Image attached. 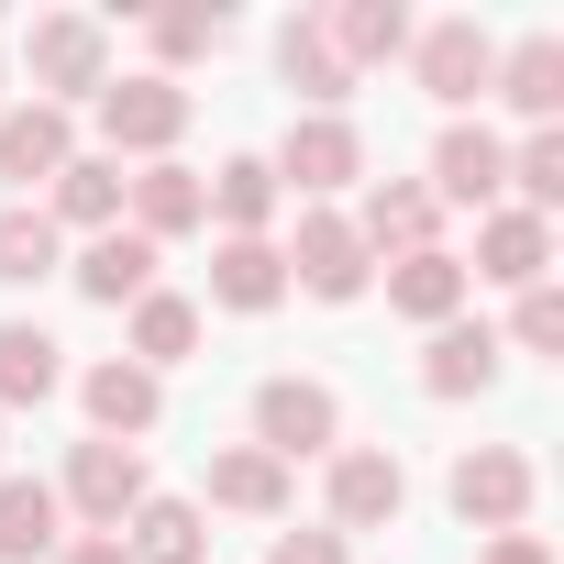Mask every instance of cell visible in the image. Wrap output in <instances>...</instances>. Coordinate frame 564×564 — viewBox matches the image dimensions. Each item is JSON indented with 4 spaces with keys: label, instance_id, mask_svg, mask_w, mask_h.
Returning a JSON list of instances; mask_svg holds the SVG:
<instances>
[{
    "label": "cell",
    "instance_id": "6da1fadb",
    "mask_svg": "<svg viewBox=\"0 0 564 564\" xmlns=\"http://www.w3.org/2000/svg\"><path fill=\"white\" fill-rule=\"evenodd\" d=\"M254 454L300 465V454H344V399L322 377H265L254 388Z\"/></svg>",
    "mask_w": 564,
    "mask_h": 564
},
{
    "label": "cell",
    "instance_id": "7a4b0ae2",
    "mask_svg": "<svg viewBox=\"0 0 564 564\" xmlns=\"http://www.w3.org/2000/svg\"><path fill=\"white\" fill-rule=\"evenodd\" d=\"M265 177H276V188H300V199L322 210L333 188H355V177H366V144H355V122H344V111H300L289 133H276Z\"/></svg>",
    "mask_w": 564,
    "mask_h": 564
},
{
    "label": "cell",
    "instance_id": "3957f363",
    "mask_svg": "<svg viewBox=\"0 0 564 564\" xmlns=\"http://www.w3.org/2000/svg\"><path fill=\"white\" fill-rule=\"evenodd\" d=\"M23 56H34L45 111H67V100H100V89H111V34H100L89 12H45V23L23 34Z\"/></svg>",
    "mask_w": 564,
    "mask_h": 564
},
{
    "label": "cell",
    "instance_id": "277c9868",
    "mask_svg": "<svg viewBox=\"0 0 564 564\" xmlns=\"http://www.w3.org/2000/svg\"><path fill=\"white\" fill-rule=\"evenodd\" d=\"M410 67H421V89H432L443 111H465V100H487V78H498V34H487L476 12L410 23Z\"/></svg>",
    "mask_w": 564,
    "mask_h": 564
},
{
    "label": "cell",
    "instance_id": "5b68a950",
    "mask_svg": "<svg viewBox=\"0 0 564 564\" xmlns=\"http://www.w3.org/2000/svg\"><path fill=\"white\" fill-rule=\"evenodd\" d=\"M276 254H289V289H311V300H333V311L377 289V254L355 243L344 210H300V243H276Z\"/></svg>",
    "mask_w": 564,
    "mask_h": 564
},
{
    "label": "cell",
    "instance_id": "8992f818",
    "mask_svg": "<svg viewBox=\"0 0 564 564\" xmlns=\"http://www.w3.org/2000/svg\"><path fill=\"white\" fill-rule=\"evenodd\" d=\"M144 498H155V487H144V454H133V443H78V454H67V487H56V509H78L89 531H122Z\"/></svg>",
    "mask_w": 564,
    "mask_h": 564
},
{
    "label": "cell",
    "instance_id": "52a82bcc",
    "mask_svg": "<svg viewBox=\"0 0 564 564\" xmlns=\"http://www.w3.org/2000/svg\"><path fill=\"white\" fill-rule=\"evenodd\" d=\"M443 498H454V520H465V531H487V542H498V531H520V520H531V454L476 443V454L454 465V487H443Z\"/></svg>",
    "mask_w": 564,
    "mask_h": 564
},
{
    "label": "cell",
    "instance_id": "ba28073f",
    "mask_svg": "<svg viewBox=\"0 0 564 564\" xmlns=\"http://www.w3.org/2000/svg\"><path fill=\"white\" fill-rule=\"evenodd\" d=\"M399 509H410V465L388 443H344L333 454V531L344 542L355 531H399Z\"/></svg>",
    "mask_w": 564,
    "mask_h": 564
},
{
    "label": "cell",
    "instance_id": "9c48e42d",
    "mask_svg": "<svg viewBox=\"0 0 564 564\" xmlns=\"http://www.w3.org/2000/svg\"><path fill=\"white\" fill-rule=\"evenodd\" d=\"M100 133H111V166L122 155H166L177 133H188V89L177 78H122V89H100Z\"/></svg>",
    "mask_w": 564,
    "mask_h": 564
},
{
    "label": "cell",
    "instance_id": "30bf717a",
    "mask_svg": "<svg viewBox=\"0 0 564 564\" xmlns=\"http://www.w3.org/2000/svg\"><path fill=\"white\" fill-rule=\"evenodd\" d=\"M465 276H487V289H509V300L542 289V276H553V221H531V210H509V199L476 210V265H465Z\"/></svg>",
    "mask_w": 564,
    "mask_h": 564
},
{
    "label": "cell",
    "instance_id": "8fae6325",
    "mask_svg": "<svg viewBox=\"0 0 564 564\" xmlns=\"http://www.w3.org/2000/svg\"><path fill=\"white\" fill-rule=\"evenodd\" d=\"M122 210H133V232H144V243H177V232H199V221H210V188H199V166L155 155V166H133V177H122Z\"/></svg>",
    "mask_w": 564,
    "mask_h": 564
},
{
    "label": "cell",
    "instance_id": "7c38bea8",
    "mask_svg": "<svg viewBox=\"0 0 564 564\" xmlns=\"http://www.w3.org/2000/svg\"><path fill=\"white\" fill-rule=\"evenodd\" d=\"M465 300H476V276H465V254H443V243H421V254H399V265H388V311H399V322H421V333L465 322Z\"/></svg>",
    "mask_w": 564,
    "mask_h": 564
},
{
    "label": "cell",
    "instance_id": "4fadbf2b",
    "mask_svg": "<svg viewBox=\"0 0 564 564\" xmlns=\"http://www.w3.org/2000/svg\"><path fill=\"white\" fill-rule=\"evenodd\" d=\"M78 155V122L45 111V100H12L0 111V188H56V166Z\"/></svg>",
    "mask_w": 564,
    "mask_h": 564
},
{
    "label": "cell",
    "instance_id": "5bb4252c",
    "mask_svg": "<svg viewBox=\"0 0 564 564\" xmlns=\"http://www.w3.org/2000/svg\"><path fill=\"white\" fill-rule=\"evenodd\" d=\"M498 188H509V144H498L487 122H454V133L432 144V199H454V210H498Z\"/></svg>",
    "mask_w": 564,
    "mask_h": 564
},
{
    "label": "cell",
    "instance_id": "9a60e30c",
    "mask_svg": "<svg viewBox=\"0 0 564 564\" xmlns=\"http://www.w3.org/2000/svg\"><path fill=\"white\" fill-rule=\"evenodd\" d=\"M78 399H89V443H144V432H155V410H166V388H155L133 355L89 366V377H78Z\"/></svg>",
    "mask_w": 564,
    "mask_h": 564
},
{
    "label": "cell",
    "instance_id": "2e32d148",
    "mask_svg": "<svg viewBox=\"0 0 564 564\" xmlns=\"http://www.w3.org/2000/svg\"><path fill=\"white\" fill-rule=\"evenodd\" d=\"M498 355H509V344H498L487 322H443V333L421 344V399H487V388H498Z\"/></svg>",
    "mask_w": 564,
    "mask_h": 564
},
{
    "label": "cell",
    "instance_id": "e0dca14e",
    "mask_svg": "<svg viewBox=\"0 0 564 564\" xmlns=\"http://www.w3.org/2000/svg\"><path fill=\"white\" fill-rule=\"evenodd\" d=\"M432 221H443V199H432V188H410V177H377V188H366V210H355V243L399 265V254H421V243H432Z\"/></svg>",
    "mask_w": 564,
    "mask_h": 564
},
{
    "label": "cell",
    "instance_id": "ac0fdd59",
    "mask_svg": "<svg viewBox=\"0 0 564 564\" xmlns=\"http://www.w3.org/2000/svg\"><path fill=\"white\" fill-rule=\"evenodd\" d=\"M67 276H78V300H100V311H133V300L155 289V243H144V232H89Z\"/></svg>",
    "mask_w": 564,
    "mask_h": 564
},
{
    "label": "cell",
    "instance_id": "d6986e66",
    "mask_svg": "<svg viewBox=\"0 0 564 564\" xmlns=\"http://www.w3.org/2000/svg\"><path fill=\"white\" fill-rule=\"evenodd\" d=\"M45 221L56 232H122V166L111 155H67L56 188H45Z\"/></svg>",
    "mask_w": 564,
    "mask_h": 564
},
{
    "label": "cell",
    "instance_id": "ffe728a7",
    "mask_svg": "<svg viewBox=\"0 0 564 564\" xmlns=\"http://www.w3.org/2000/svg\"><path fill=\"white\" fill-rule=\"evenodd\" d=\"M199 188H210V221H221V243H265L276 199H289V188L265 177V155H232V166H210Z\"/></svg>",
    "mask_w": 564,
    "mask_h": 564
},
{
    "label": "cell",
    "instance_id": "44dd1931",
    "mask_svg": "<svg viewBox=\"0 0 564 564\" xmlns=\"http://www.w3.org/2000/svg\"><path fill=\"white\" fill-rule=\"evenodd\" d=\"M509 111H531V133L564 111V34H520L509 56H498V78H487Z\"/></svg>",
    "mask_w": 564,
    "mask_h": 564
},
{
    "label": "cell",
    "instance_id": "7402d4cb",
    "mask_svg": "<svg viewBox=\"0 0 564 564\" xmlns=\"http://www.w3.org/2000/svg\"><path fill=\"white\" fill-rule=\"evenodd\" d=\"M67 388V344L45 322H0V410H34Z\"/></svg>",
    "mask_w": 564,
    "mask_h": 564
},
{
    "label": "cell",
    "instance_id": "603a6c76",
    "mask_svg": "<svg viewBox=\"0 0 564 564\" xmlns=\"http://www.w3.org/2000/svg\"><path fill=\"white\" fill-rule=\"evenodd\" d=\"M67 542V509L45 476H0V564H45Z\"/></svg>",
    "mask_w": 564,
    "mask_h": 564
},
{
    "label": "cell",
    "instance_id": "cb8c5ba5",
    "mask_svg": "<svg viewBox=\"0 0 564 564\" xmlns=\"http://www.w3.org/2000/svg\"><path fill=\"white\" fill-rule=\"evenodd\" d=\"M322 34H333L344 67H388V56H410V12H399V0H333Z\"/></svg>",
    "mask_w": 564,
    "mask_h": 564
},
{
    "label": "cell",
    "instance_id": "d4e9b609",
    "mask_svg": "<svg viewBox=\"0 0 564 564\" xmlns=\"http://www.w3.org/2000/svg\"><path fill=\"white\" fill-rule=\"evenodd\" d=\"M210 300L243 311V322L276 311V300H289V254H276V243H221V254H210Z\"/></svg>",
    "mask_w": 564,
    "mask_h": 564
},
{
    "label": "cell",
    "instance_id": "484cf974",
    "mask_svg": "<svg viewBox=\"0 0 564 564\" xmlns=\"http://www.w3.org/2000/svg\"><path fill=\"white\" fill-rule=\"evenodd\" d=\"M188 355H199V300L144 289V300H133V366H144V377H166V366H188Z\"/></svg>",
    "mask_w": 564,
    "mask_h": 564
},
{
    "label": "cell",
    "instance_id": "4316f807",
    "mask_svg": "<svg viewBox=\"0 0 564 564\" xmlns=\"http://www.w3.org/2000/svg\"><path fill=\"white\" fill-rule=\"evenodd\" d=\"M122 553H133V564H199V553H210V520H199L188 498H144V509L122 520Z\"/></svg>",
    "mask_w": 564,
    "mask_h": 564
},
{
    "label": "cell",
    "instance_id": "83f0119b",
    "mask_svg": "<svg viewBox=\"0 0 564 564\" xmlns=\"http://www.w3.org/2000/svg\"><path fill=\"white\" fill-rule=\"evenodd\" d=\"M210 509H243V520H276V509H289V465H276V454H254V443L210 454Z\"/></svg>",
    "mask_w": 564,
    "mask_h": 564
},
{
    "label": "cell",
    "instance_id": "f1b7e54d",
    "mask_svg": "<svg viewBox=\"0 0 564 564\" xmlns=\"http://www.w3.org/2000/svg\"><path fill=\"white\" fill-rule=\"evenodd\" d=\"M276 67H289V89H300V100H322V111H333V100L355 89V67L333 56V34H322V12H300L289 34H276Z\"/></svg>",
    "mask_w": 564,
    "mask_h": 564
},
{
    "label": "cell",
    "instance_id": "f546056e",
    "mask_svg": "<svg viewBox=\"0 0 564 564\" xmlns=\"http://www.w3.org/2000/svg\"><path fill=\"white\" fill-rule=\"evenodd\" d=\"M67 276V232L45 210H0V289H45Z\"/></svg>",
    "mask_w": 564,
    "mask_h": 564
},
{
    "label": "cell",
    "instance_id": "4dcf8cb0",
    "mask_svg": "<svg viewBox=\"0 0 564 564\" xmlns=\"http://www.w3.org/2000/svg\"><path fill=\"white\" fill-rule=\"evenodd\" d=\"M509 188H520V210H531V221H553V210H564V133H553V122H542L531 144H509Z\"/></svg>",
    "mask_w": 564,
    "mask_h": 564
},
{
    "label": "cell",
    "instance_id": "1f68e13d",
    "mask_svg": "<svg viewBox=\"0 0 564 564\" xmlns=\"http://www.w3.org/2000/svg\"><path fill=\"white\" fill-rule=\"evenodd\" d=\"M144 34H155V56H166V67H188V56H210V45L232 34V12H221V0H177V12H155ZM166 67H155V78H166Z\"/></svg>",
    "mask_w": 564,
    "mask_h": 564
},
{
    "label": "cell",
    "instance_id": "d6a6232c",
    "mask_svg": "<svg viewBox=\"0 0 564 564\" xmlns=\"http://www.w3.org/2000/svg\"><path fill=\"white\" fill-rule=\"evenodd\" d=\"M509 344H520V355H564V289H553V276H542V289H520Z\"/></svg>",
    "mask_w": 564,
    "mask_h": 564
},
{
    "label": "cell",
    "instance_id": "836d02e7",
    "mask_svg": "<svg viewBox=\"0 0 564 564\" xmlns=\"http://www.w3.org/2000/svg\"><path fill=\"white\" fill-rule=\"evenodd\" d=\"M265 564H355V542H344V531H276Z\"/></svg>",
    "mask_w": 564,
    "mask_h": 564
},
{
    "label": "cell",
    "instance_id": "e575fe53",
    "mask_svg": "<svg viewBox=\"0 0 564 564\" xmlns=\"http://www.w3.org/2000/svg\"><path fill=\"white\" fill-rule=\"evenodd\" d=\"M45 564H133V553H122V531H78V542H56Z\"/></svg>",
    "mask_w": 564,
    "mask_h": 564
},
{
    "label": "cell",
    "instance_id": "d590c367",
    "mask_svg": "<svg viewBox=\"0 0 564 564\" xmlns=\"http://www.w3.org/2000/svg\"><path fill=\"white\" fill-rule=\"evenodd\" d=\"M487 564H553V553H542L531 531H498V542H487Z\"/></svg>",
    "mask_w": 564,
    "mask_h": 564
},
{
    "label": "cell",
    "instance_id": "8d00e7d4",
    "mask_svg": "<svg viewBox=\"0 0 564 564\" xmlns=\"http://www.w3.org/2000/svg\"><path fill=\"white\" fill-rule=\"evenodd\" d=\"M0 111H12V100H0Z\"/></svg>",
    "mask_w": 564,
    "mask_h": 564
}]
</instances>
